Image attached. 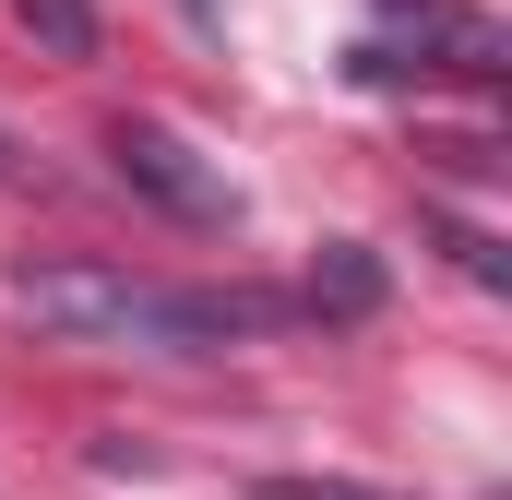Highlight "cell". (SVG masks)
Returning a JSON list of instances; mask_svg holds the SVG:
<instances>
[{
	"label": "cell",
	"instance_id": "6da1fadb",
	"mask_svg": "<svg viewBox=\"0 0 512 500\" xmlns=\"http://www.w3.org/2000/svg\"><path fill=\"white\" fill-rule=\"evenodd\" d=\"M12 310L60 346H155V358H203V346H239V334L286 322V298H262V286H155V274H120V262H24Z\"/></svg>",
	"mask_w": 512,
	"mask_h": 500
},
{
	"label": "cell",
	"instance_id": "7a4b0ae2",
	"mask_svg": "<svg viewBox=\"0 0 512 500\" xmlns=\"http://www.w3.org/2000/svg\"><path fill=\"white\" fill-rule=\"evenodd\" d=\"M108 155H120L131 191H155V203H167V215H191V227H227V215H239V191H227V179H215V167H203L167 120H120V131H108Z\"/></svg>",
	"mask_w": 512,
	"mask_h": 500
},
{
	"label": "cell",
	"instance_id": "3957f363",
	"mask_svg": "<svg viewBox=\"0 0 512 500\" xmlns=\"http://www.w3.org/2000/svg\"><path fill=\"white\" fill-rule=\"evenodd\" d=\"M24 36H48L60 60H96V0H12Z\"/></svg>",
	"mask_w": 512,
	"mask_h": 500
},
{
	"label": "cell",
	"instance_id": "277c9868",
	"mask_svg": "<svg viewBox=\"0 0 512 500\" xmlns=\"http://www.w3.org/2000/svg\"><path fill=\"white\" fill-rule=\"evenodd\" d=\"M310 298H334V310H370V298H382V262H370L358 239H334V262H322V286H310Z\"/></svg>",
	"mask_w": 512,
	"mask_h": 500
},
{
	"label": "cell",
	"instance_id": "5b68a950",
	"mask_svg": "<svg viewBox=\"0 0 512 500\" xmlns=\"http://www.w3.org/2000/svg\"><path fill=\"white\" fill-rule=\"evenodd\" d=\"M251 500H382V489H346V477H262Z\"/></svg>",
	"mask_w": 512,
	"mask_h": 500
},
{
	"label": "cell",
	"instance_id": "8992f818",
	"mask_svg": "<svg viewBox=\"0 0 512 500\" xmlns=\"http://www.w3.org/2000/svg\"><path fill=\"white\" fill-rule=\"evenodd\" d=\"M191 12H215V0H191Z\"/></svg>",
	"mask_w": 512,
	"mask_h": 500
}]
</instances>
